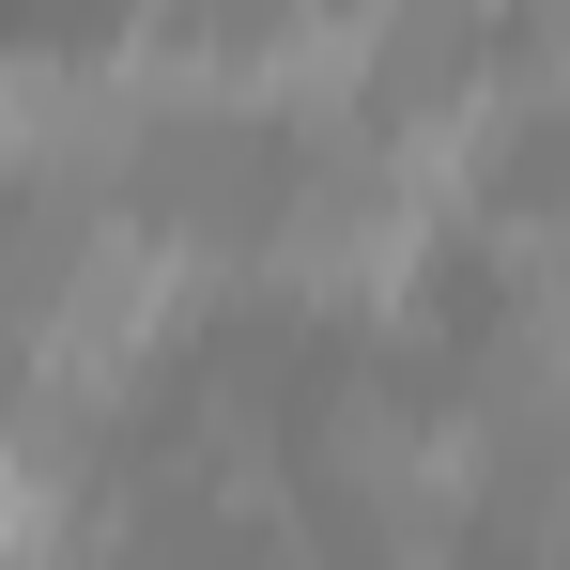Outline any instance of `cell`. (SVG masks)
Here are the masks:
<instances>
[{
	"instance_id": "cell-1",
	"label": "cell",
	"mask_w": 570,
	"mask_h": 570,
	"mask_svg": "<svg viewBox=\"0 0 570 570\" xmlns=\"http://www.w3.org/2000/svg\"><path fill=\"white\" fill-rule=\"evenodd\" d=\"M247 247H263V278H278L308 324H385V308L432 293L448 216H416V186L385 170L371 124H355V139H324V155H293V170H278V216H263Z\"/></svg>"
},
{
	"instance_id": "cell-2",
	"label": "cell",
	"mask_w": 570,
	"mask_h": 570,
	"mask_svg": "<svg viewBox=\"0 0 570 570\" xmlns=\"http://www.w3.org/2000/svg\"><path fill=\"white\" fill-rule=\"evenodd\" d=\"M509 108L570 139V0H509Z\"/></svg>"
},
{
	"instance_id": "cell-3",
	"label": "cell",
	"mask_w": 570,
	"mask_h": 570,
	"mask_svg": "<svg viewBox=\"0 0 570 570\" xmlns=\"http://www.w3.org/2000/svg\"><path fill=\"white\" fill-rule=\"evenodd\" d=\"M94 570H186V556H94Z\"/></svg>"
}]
</instances>
